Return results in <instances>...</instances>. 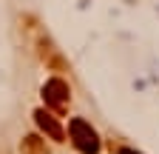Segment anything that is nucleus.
<instances>
[{"mask_svg":"<svg viewBox=\"0 0 159 154\" xmlns=\"http://www.w3.org/2000/svg\"><path fill=\"white\" fill-rule=\"evenodd\" d=\"M68 134H71V146L80 154H99V146H102V143H99V134L91 128L88 120L74 117L68 123Z\"/></svg>","mask_w":159,"mask_h":154,"instance_id":"nucleus-1","label":"nucleus"},{"mask_svg":"<svg viewBox=\"0 0 159 154\" xmlns=\"http://www.w3.org/2000/svg\"><path fill=\"white\" fill-rule=\"evenodd\" d=\"M43 100L46 106L54 111V114H66L68 108V100H71V89L63 77H51V80L43 86Z\"/></svg>","mask_w":159,"mask_h":154,"instance_id":"nucleus-2","label":"nucleus"},{"mask_svg":"<svg viewBox=\"0 0 159 154\" xmlns=\"http://www.w3.org/2000/svg\"><path fill=\"white\" fill-rule=\"evenodd\" d=\"M37 54H40V60H43L48 69L54 71H68V63L63 60V54H60V49L54 46V40L48 34H40L37 37Z\"/></svg>","mask_w":159,"mask_h":154,"instance_id":"nucleus-3","label":"nucleus"},{"mask_svg":"<svg viewBox=\"0 0 159 154\" xmlns=\"http://www.w3.org/2000/svg\"><path fill=\"white\" fill-rule=\"evenodd\" d=\"M34 120H37L40 131H43L48 140H54V143H66V131H63V126L57 123V117H54L51 111L37 108V111H34Z\"/></svg>","mask_w":159,"mask_h":154,"instance_id":"nucleus-4","label":"nucleus"},{"mask_svg":"<svg viewBox=\"0 0 159 154\" xmlns=\"http://www.w3.org/2000/svg\"><path fill=\"white\" fill-rule=\"evenodd\" d=\"M20 151H23V154H48L46 140L40 137V134H26L23 143H20Z\"/></svg>","mask_w":159,"mask_h":154,"instance_id":"nucleus-5","label":"nucleus"},{"mask_svg":"<svg viewBox=\"0 0 159 154\" xmlns=\"http://www.w3.org/2000/svg\"><path fill=\"white\" fill-rule=\"evenodd\" d=\"M116 154H139V151H134V148H128V146H122V148H116Z\"/></svg>","mask_w":159,"mask_h":154,"instance_id":"nucleus-6","label":"nucleus"}]
</instances>
